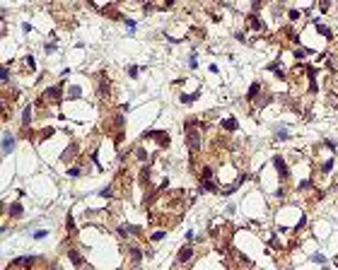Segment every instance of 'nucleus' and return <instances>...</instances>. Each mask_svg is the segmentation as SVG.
<instances>
[{
    "label": "nucleus",
    "mask_w": 338,
    "mask_h": 270,
    "mask_svg": "<svg viewBox=\"0 0 338 270\" xmlns=\"http://www.w3.org/2000/svg\"><path fill=\"white\" fill-rule=\"evenodd\" d=\"M61 94H63V89H61V87H48V89L44 92V101L58 104V101H61Z\"/></svg>",
    "instance_id": "nucleus-1"
},
{
    "label": "nucleus",
    "mask_w": 338,
    "mask_h": 270,
    "mask_svg": "<svg viewBox=\"0 0 338 270\" xmlns=\"http://www.w3.org/2000/svg\"><path fill=\"white\" fill-rule=\"evenodd\" d=\"M273 164H275V169H278V174H280L283 179L290 176V174H287V164L283 162V157H280V154H275V157H273Z\"/></svg>",
    "instance_id": "nucleus-2"
},
{
    "label": "nucleus",
    "mask_w": 338,
    "mask_h": 270,
    "mask_svg": "<svg viewBox=\"0 0 338 270\" xmlns=\"http://www.w3.org/2000/svg\"><path fill=\"white\" fill-rule=\"evenodd\" d=\"M147 137H155L159 145H169V137H167V133H162V130H150Z\"/></svg>",
    "instance_id": "nucleus-3"
},
{
    "label": "nucleus",
    "mask_w": 338,
    "mask_h": 270,
    "mask_svg": "<svg viewBox=\"0 0 338 270\" xmlns=\"http://www.w3.org/2000/svg\"><path fill=\"white\" fill-rule=\"evenodd\" d=\"M17 265H24V268H29V265H34V258H32V256H22V258H17V261L10 263V268H17Z\"/></svg>",
    "instance_id": "nucleus-4"
},
{
    "label": "nucleus",
    "mask_w": 338,
    "mask_h": 270,
    "mask_svg": "<svg viewBox=\"0 0 338 270\" xmlns=\"http://www.w3.org/2000/svg\"><path fill=\"white\" fill-rule=\"evenodd\" d=\"M191 248H181V251H179V256H176V261L179 263H186V261H191Z\"/></svg>",
    "instance_id": "nucleus-5"
},
{
    "label": "nucleus",
    "mask_w": 338,
    "mask_h": 270,
    "mask_svg": "<svg viewBox=\"0 0 338 270\" xmlns=\"http://www.w3.org/2000/svg\"><path fill=\"white\" fill-rule=\"evenodd\" d=\"M12 142H15V140H12V135L10 133H5V140H2V152L7 154L10 150H12Z\"/></svg>",
    "instance_id": "nucleus-6"
},
{
    "label": "nucleus",
    "mask_w": 338,
    "mask_h": 270,
    "mask_svg": "<svg viewBox=\"0 0 338 270\" xmlns=\"http://www.w3.org/2000/svg\"><path fill=\"white\" fill-rule=\"evenodd\" d=\"M75 152H77V147L75 145H70L68 150L63 152V162H70V159H75Z\"/></svg>",
    "instance_id": "nucleus-7"
},
{
    "label": "nucleus",
    "mask_w": 338,
    "mask_h": 270,
    "mask_svg": "<svg viewBox=\"0 0 338 270\" xmlns=\"http://www.w3.org/2000/svg\"><path fill=\"white\" fill-rule=\"evenodd\" d=\"M237 118H227V121H222V128H225V130H237Z\"/></svg>",
    "instance_id": "nucleus-8"
},
{
    "label": "nucleus",
    "mask_w": 338,
    "mask_h": 270,
    "mask_svg": "<svg viewBox=\"0 0 338 270\" xmlns=\"http://www.w3.org/2000/svg\"><path fill=\"white\" fill-rule=\"evenodd\" d=\"M258 89H261V82H254V84L249 87V97H247V99H256V94H258Z\"/></svg>",
    "instance_id": "nucleus-9"
},
{
    "label": "nucleus",
    "mask_w": 338,
    "mask_h": 270,
    "mask_svg": "<svg viewBox=\"0 0 338 270\" xmlns=\"http://www.w3.org/2000/svg\"><path fill=\"white\" fill-rule=\"evenodd\" d=\"M80 94H82V89H80V87L75 84V87H70V89H68V99H77Z\"/></svg>",
    "instance_id": "nucleus-10"
},
{
    "label": "nucleus",
    "mask_w": 338,
    "mask_h": 270,
    "mask_svg": "<svg viewBox=\"0 0 338 270\" xmlns=\"http://www.w3.org/2000/svg\"><path fill=\"white\" fill-rule=\"evenodd\" d=\"M29 121H32V106H24V113H22V123L29 126Z\"/></svg>",
    "instance_id": "nucleus-11"
},
{
    "label": "nucleus",
    "mask_w": 338,
    "mask_h": 270,
    "mask_svg": "<svg viewBox=\"0 0 338 270\" xmlns=\"http://www.w3.org/2000/svg\"><path fill=\"white\" fill-rule=\"evenodd\" d=\"M10 215H12V217H19V215H22V205H19V203L10 205Z\"/></svg>",
    "instance_id": "nucleus-12"
},
{
    "label": "nucleus",
    "mask_w": 338,
    "mask_h": 270,
    "mask_svg": "<svg viewBox=\"0 0 338 270\" xmlns=\"http://www.w3.org/2000/svg\"><path fill=\"white\" fill-rule=\"evenodd\" d=\"M130 258H133V263H140V258H143L140 248H130Z\"/></svg>",
    "instance_id": "nucleus-13"
},
{
    "label": "nucleus",
    "mask_w": 338,
    "mask_h": 270,
    "mask_svg": "<svg viewBox=\"0 0 338 270\" xmlns=\"http://www.w3.org/2000/svg\"><path fill=\"white\" fill-rule=\"evenodd\" d=\"M68 256H70V261H73L75 265H80V263H82V258H80V253H77V251H68Z\"/></svg>",
    "instance_id": "nucleus-14"
},
{
    "label": "nucleus",
    "mask_w": 338,
    "mask_h": 270,
    "mask_svg": "<svg viewBox=\"0 0 338 270\" xmlns=\"http://www.w3.org/2000/svg\"><path fill=\"white\" fill-rule=\"evenodd\" d=\"M316 29H319V34H324L326 39H331V29H329V27H324V24H316Z\"/></svg>",
    "instance_id": "nucleus-15"
},
{
    "label": "nucleus",
    "mask_w": 338,
    "mask_h": 270,
    "mask_svg": "<svg viewBox=\"0 0 338 270\" xmlns=\"http://www.w3.org/2000/svg\"><path fill=\"white\" fill-rule=\"evenodd\" d=\"M201 179H213V169H210V166H203V171H201Z\"/></svg>",
    "instance_id": "nucleus-16"
},
{
    "label": "nucleus",
    "mask_w": 338,
    "mask_h": 270,
    "mask_svg": "<svg viewBox=\"0 0 338 270\" xmlns=\"http://www.w3.org/2000/svg\"><path fill=\"white\" fill-rule=\"evenodd\" d=\"M99 195H101V198H111V195H114V188H111V186H106V188H101Z\"/></svg>",
    "instance_id": "nucleus-17"
},
{
    "label": "nucleus",
    "mask_w": 338,
    "mask_h": 270,
    "mask_svg": "<svg viewBox=\"0 0 338 270\" xmlns=\"http://www.w3.org/2000/svg\"><path fill=\"white\" fill-rule=\"evenodd\" d=\"M249 22H251V27H254V29H263V24H261V22H258V19H256L254 15L249 17Z\"/></svg>",
    "instance_id": "nucleus-18"
},
{
    "label": "nucleus",
    "mask_w": 338,
    "mask_h": 270,
    "mask_svg": "<svg viewBox=\"0 0 338 270\" xmlns=\"http://www.w3.org/2000/svg\"><path fill=\"white\" fill-rule=\"evenodd\" d=\"M24 63L29 65V70H34V68H37V63H34V55H27V58H24Z\"/></svg>",
    "instance_id": "nucleus-19"
},
{
    "label": "nucleus",
    "mask_w": 338,
    "mask_h": 270,
    "mask_svg": "<svg viewBox=\"0 0 338 270\" xmlns=\"http://www.w3.org/2000/svg\"><path fill=\"white\" fill-rule=\"evenodd\" d=\"M68 176H70V179H77V176H80V169H77V166L68 169Z\"/></svg>",
    "instance_id": "nucleus-20"
},
{
    "label": "nucleus",
    "mask_w": 338,
    "mask_h": 270,
    "mask_svg": "<svg viewBox=\"0 0 338 270\" xmlns=\"http://www.w3.org/2000/svg\"><path fill=\"white\" fill-rule=\"evenodd\" d=\"M333 169V162H326L324 164V166H321V171H324V174H329V171Z\"/></svg>",
    "instance_id": "nucleus-21"
},
{
    "label": "nucleus",
    "mask_w": 338,
    "mask_h": 270,
    "mask_svg": "<svg viewBox=\"0 0 338 270\" xmlns=\"http://www.w3.org/2000/svg\"><path fill=\"white\" fill-rule=\"evenodd\" d=\"M162 236H164V232H155V234H152V241H159Z\"/></svg>",
    "instance_id": "nucleus-22"
},
{
    "label": "nucleus",
    "mask_w": 338,
    "mask_h": 270,
    "mask_svg": "<svg viewBox=\"0 0 338 270\" xmlns=\"http://www.w3.org/2000/svg\"><path fill=\"white\" fill-rule=\"evenodd\" d=\"M196 99V94H186V97H181V101H186V104H189V101H193Z\"/></svg>",
    "instance_id": "nucleus-23"
},
{
    "label": "nucleus",
    "mask_w": 338,
    "mask_h": 270,
    "mask_svg": "<svg viewBox=\"0 0 338 270\" xmlns=\"http://www.w3.org/2000/svg\"><path fill=\"white\" fill-rule=\"evenodd\" d=\"M290 19H300V12H297V10H290Z\"/></svg>",
    "instance_id": "nucleus-24"
},
{
    "label": "nucleus",
    "mask_w": 338,
    "mask_h": 270,
    "mask_svg": "<svg viewBox=\"0 0 338 270\" xmlns=\"http://www.w3.org/2000/svg\"><path fill=\"white\" fill-rule=\"evenodd\" d=\"M278 137H280V140H287L290 135H287V130H280V133H278Z\"/></svg>",
    "instance_id": "nucleus-25"
},
{
    "label": "nucleus",
    "mask_w": 338,
    "mask_h": 270,
    "mask_svg": "<svg viewBox=\"0 0 338 270\" xmlns=\"http://www.w3.org/2000/svg\"><path fill=\"white\" fill-rule=\"evenodd\" d=\"M128 72H130V77H138V72H140V70H138L135 65H133V68H130V70H128Z\"/></svg>",
    "instance_id": "nucleus-26"
},
{
    "label": "nucleus",
    "mask_w": 338,
    "mask_h": 270,
    "mask_svg": "<svg viewBox=\"0 0 338 270\" xmlns=\"http://www.w3.org/2000/svg\"><path fill=\"white\" fill-rule=\"evenodd\" d=\"M44 236H46V232H44V229H39L37 234H34V239H44Z\"/></svg>",
    "instance_id": "nucleus-27"
},
{
    "label": "nucleus",
    "mask_w": 338,
    "mask_h": 270,
    "mask_svg": "<svg viewBox=\"0 0 338 270\" xmlns=\"http://www.w3.org/2000/svg\"><path fill=\"white\" fill-rule=\"evenodd\" d=\"M172 5H174V0H167L164 2V7H172Z\"/></svg>",
    "instance_id": "nucleus-28"
}]
</instances>
